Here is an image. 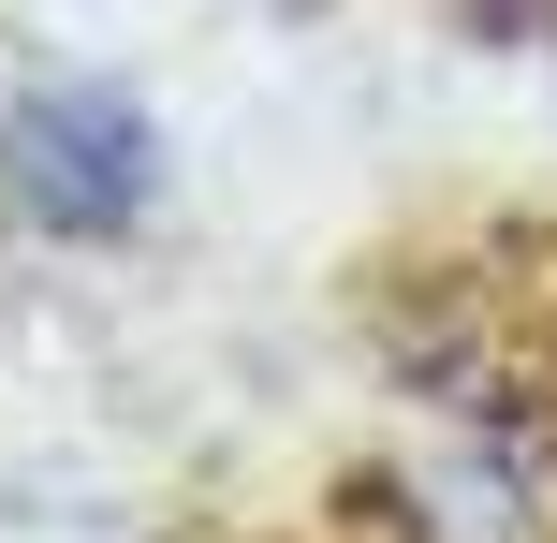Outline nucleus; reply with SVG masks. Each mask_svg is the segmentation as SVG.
<instances>
[{"mask_svg": "<svg viewBox=\"0 0 557 543\" xmlns=\"http://www.w3.org/2000/svg\"><path fill=\"white\" fill-rule=\"evenodd\" d=\"M0 192H15V221H45V235H117V221H147V192H162V133H147V103L117 74H45V88H15V118H0Z\"/></svg>", "mask_w": 557, "mask_h": 543, "instance_id": "1", "label": "nucleus"}]
</instances>
